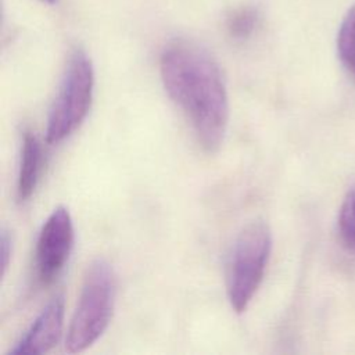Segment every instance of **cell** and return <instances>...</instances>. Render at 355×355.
<instances>
[{"label":"cell","mask_w":355,"mask_h":355,"mask_svg":"<svg viewBox=\"0 0 355 355\" xmlns=\"http://www.w3.org/2000/svg\"><path fill=\"white\" fill-rule=\"evenodd\" d=\"M338 230L341 240L349 248H355V189L351 190L340 208Z\"/></svg>","instance_id":"30bf717a"},{"label":"cell","mask_w":355,"mask_h":355,"mask_svg":"<svg viewBox=\"0 0 355 355\" xmlns=\"http://www.w3.org/2000/svg\"><path fill=\"white\" fill-rule=\"evenodd\" d=\"M337 51L344 67L355 78V4L348 8L341 21L337 35Z\"/></svg>","instance_id":"ba28073f"},{"label":"cell","mask_w":355,"mask_h":355,"mask_svg":"<svg viewBox=\"0 0 355 355\" xmlns=\"http://www.w3.org/2000/svg\"><path fill=\"white\" fill-rule=\"evenodd\" d=\"M272 250L266 223L254 220L236 236L226 262V291L232 308L244 312L257 294Z\"/></svg>","instance_id":"3957f363"},{"label":"cell","mask_w":355,"mask_h":355,"mask_svg":"<svg viewBox=\"0 0 355 355\" xmlns=\"http://www.w3.org/2000/svg\"><path fill=\"white\" fill-rule=\"evenodd\" d=\"M164 87L186 115L200 146L216 151L229 123L227 90L215 60L187 40L169 43L159 60Z\"/></svg>","instance_id":"6da1fadb"},{"label":"cell","mask_w":355,"mask_h":355,"mask_svg":"<svg viewBox=\"0 0 355 355\" xmlns=\"http://www.w3.org/2000/svg\"><path fill=\"white\" fill-rule=\"evenodd\" d=\"M258 19V11L252 7H243L236 10L227 19L229 35L236 40H245L255 31Z\"/></svg>","instance_id":"9c48e42d"},{"label":"cell","mask_w":355,"mask_h":355,"mask_svg":"<svg viewBox=\"0 0 355 355\" xmlns=\"http://www.w3.org/2000/svg\"><path fill=\"white\" fill-rule=\"evenodd\" d=\"M73 245V223L65 207L44 220L36 243V273L42 284L53 283L64 269Z\"/></svg>","instance_id":"5b68a950"},{"label":"cell","mask_w":355,"mask_h":355,"mask_svg":"<svg viewBox=\"0 0 355 355\" xmlns=\"http://www.w3.org/2000/svg\"><path fill=\"white\" fill-rule=\"evenodd\" d=\"M42 1H44V3H49V4H54L57 0H42Z\"/></svg>","instance_id":"7c38bea8"},{"label":"cell","mask_w":355,"mask_h":355,"mask_svg":"<svg viewBox=\"0 0 355 355\" xmlns=\"http://www.w3.org/2000/svg\"><path fill=\"white\" fill-rule=\"evenodd\" d=\"M64 300L55 295L37 315L26 333L10 349L11 355H40L49 352L61 338L64 324Z\"/></svg>","instance_id":"8992f818"},{"label":"cell","mask_w":355,"mask_h":355,"mask_svg":"<svg viewBox=\"0 0 355 355\" xmlns=\"http://www.w3.org/2000/svg\"><path fill=\"white\" fill-rule=\"evenodd\" d=\"M42 144L36 135L31 130H25L22 135L19 169L17 179V197L19 201H26L35 191L40 171H42Z\"/></svg>","instance_id":"52a82bcc"},{"label":"cell","mask_w":355,"mask_h":355,"mask_svg":"<svg viewBox=\"0 0 355 355\" xmlns=\"http://www.w3.org/2000/svg\"><path fill=\"white\" fill-rule=\"evenodd\" d=\"M116 279L112 266L104 259L93 261L85 273L79 300L71 318L65 349L82 352L107 330L115 305Z\"/></svg>","instance_id":"7a4b0ae2"},{"label":"cell","mask_w":355,"mask_h":355,"mask_svg":"<svg viewBox=\"0 0 355 355\" xmlns=\"http://www.w3.org/2000/svg\"><path fill=\"white\" fill-rule=\"evenodd\" d=\"M12 252V239L10 233L4 229L1 233V268H3V276L6 275V270L8 268L10 259Z\"/></svg>","instance_id":"8fae6325"},{"label":"cell","mask_w":355,"mask_h":355,"mask_svg":"<svg viewBox=\"0 0 355 355\" xmlns=\"http://www.w3.org/2000/svg\"><path fill=\"white\" fill-rule=\"evenodd\" d=\"M93 90L92 61L82 49H75L68 58L58 93L47 116V143L57 144L80 126L90 110Z\"/></svg>","instance_id":"277c9868"}]
</instances>
